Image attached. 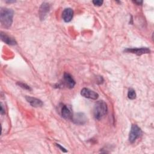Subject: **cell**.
<instances>
[{
	"instance_id": "1",
	"label": "cell",
	"mask_w": 154,
	"mask_h": 154,
	"mask_svg": "<svg viewBox=\"0 0 154 154\" xmlns=\"http://www.w3.org/2000/svg\"><path fill=\"white\" fill-rule=\"evenodd\" d=\"M13 11L7 8H1L0 11V20L1 25L5 28H9L12 24Z\"/></svg>"
},
{
	"instance_id": "2",
	"label": "cell",
	"mask_w": 154,
	"mask_h": 154,
	"mask_svg": "<svg viewBox=\"0 0 154 154\" xmlns=\"http://www.w3.org/2000/svg\"><path fill=\"white\" fill-rule=\"evenodd\" d=\"M107 105L103 100L97 101L94 106L93 114L96 119L100 120L107 113Z\"/></svg>"
},
{
	"instance_id": "3",
	"label": "cell",
	"mask_w": 154,
	"mask_h": 154,
	"mask_svg": "<svg viewBox=\"0 0 154 154\" xmlns=\"http://www.w3.org/2000/svg\"><path fill=\"white\" fill-rule=\"evenodd\" d=\"M142 135V131L137 125H132L129 132V141L130 143H133L135 140L140 137Z\"/></svg>"
},
{
	"instance_id": "4",
	"label": "cell",
	"mask_w": 154,
	"mask_h": 154,
	"mask_svg": "<svg viewBox=\"0 0 154 154\" xmlns=\"http://www.w3.org/2000/svg\"><path fill=\"white\" fill-rule=\"evenodd\" d=\"M126 52H130L136 54L137 55H141L145 54H149L150 51L147 48H127L124 51Z\"/></svg>"
},
{
	"instance_id": "5",
	"label": "cell",
	"mask_w": 154,
	"mask_h": 154,
	"mask_svg": "<svg viewBox=\"0 0 154 154\" xmlns=\"http://www.w3.org/2000/svg\"><path fill=\"white\" fill-rule=\"evenodd\" d=\"M81 94L85 98L91 99L94 100L97 99L99 97V94L96 92L87 88H84L81 90Z\"/></svg>"
},
{
	"instance_id": "6",
	"label": "cell",
	"mask_w": 154,
	"mask_h": 154,
	"mask_svg": "<svg viewBox=\"0 0 154 154\" xmlns=\"http://www.w3.org/2000/svg\"><path fill=\"white\" fill-rule=\"evenodd\" d=\"M72 120L77 125H84L87 122V117L82 112H78L73 114Z\"/></svg>"
},
{
	"instance_id": "7",
	"label": "cell",
	"mask_w": 154,
	"mask_h": 154,
	"mask_svg": "<svg viewBox=\"0 0 154 154\" xmlns=\"http://www.w3.org/2000/svg\"><path fill=\"white\" fill-rule=\"evenodd\" d=\"M63 78H64V83L67 88H72L74 87L75 85V81L69 73H64Z\"/></svg>"
},
{
	"instance_id": "8",
	"label": "cell",
	"mask_w": 154,
	"mask_h": 154,
	"mask_svg": "<svg viewBox=\"0 0 154 154\" xmlns=\"http://www.w3.org/2000/svg\"><path fill=\"white\" fill-rule=\"evenodd\" d=\"M50 9V6L48 3L43 2L40 8V18L41 20H44L47 14L49 13Z\"/></svg>"
},
{
	"instance_id": "9",
	"label": "cell",
	"mask_w": 154,
	"mask_h": 154,
	"mask_svg": "<svg viewBox=\"0 0 154 154\" xmlns=\"http://www.w3.org/2000/svg\"><path fill=\"white\" fill-rule=\"evenodd\" d=\"M73 11L70 8H67L64 10L62 13V17L64 22H69L73 18Z\"/></svg>"
},
{
	"instance_id": "10",
	"label": "cell",
	"mask_w": 154,
	"mask_h": 154,
	"mask_svg": "<svg viewBox=\"0 0 154 154\" xmlns=\"http://www.w3.org/2000/svg\"><path fill=\"white\" fill-rule=\"evenodd\" d=\"M1 38L2 41H3L7 45H15L17 44V42L13 38L7 35L5 33H4L3 32H1Z\"/></svg>"
},
{
	"instance_id": "11",
	"label": "cell",
	"mask_w": 154,
	"mask_h": 154,
	"mask_svg": "<svg viewBox=\"0 0 154 154\" xmlns=\"http://www.w3.org/2000/svg\"><path fill=\"white\" fill-rule=\"evenodd\" d=\"M26 100H27V102L28 103H30V105L34 107H40L43 105V102L41 100L35 98V97H30V96H26L25 97Z\"/></svg>"
},
{
	"instance_id": "12",
	"label": "cell",
	"mask_w": 154,
	"mask_h": 154,
	"mask_svg": "<svg viewBox=\"0 0 154 154\" xmlns=\"http://www.w3.org/2000/svg\"><path fill=\"white\" fill-rule=\"evenodd\" d=\"M61 116L66 120H72L73 114L66 105H63L61 108Z\"/></svg>"
},
{
	"instance_id": "13",
	"label": "cell",
	"mask_w": 154,
	"mask_h": 154,
	"mask_svg": "<svg viewBox=\"0 0 154 154\" xmlns=\"http://www.w3.org/2000/svg\"><path fill=\"white\" fill-rule=\"evenodd\" d=\"M128 97L130 99H135L136 98V93L132 88H130L128 92Z\"/></svg>"
},
{
	"instance_id": "14",
	"label": "cell",
	"mask_w": 154,
	"mask_h": 154,
	"mask_svg": "<svg viewBox=\"0 0 154 154\" xmlns=\"http://www.w3.org/2000/svg\"><path fill=\"white\" fill-rule=\"evenodd\" d=\"M17 84L19 87H20L21 88H23V89H25V90H29V91L32 90L31 88L29 85H26V84H24V83L21 82H17Z\"/></svg>"
},
{
	"instance_id": "15",
	"label": "cell",
	"mask_w": 154,
	"mask_h": 154,
	"mask_svg": "<svg viewBox=\"0 0 154 154\" xmlns=\"http://www.w3.org/2000/svg\"><path fill=\"white\" fill-rule=\"evenodd\" d=\"M93 3L97 6H100L102 5L103 4V1H100V0H95V1H93Z\"/></svg>"
},
{
	"instance_id": "16",
	"label": "cell",
	"mask_w": 154,
	"mask_h": 154,
	"mask_svg": "<svg viewBox=\"0 0 154 154\" xmlns=\"http://www.w3.org/2000/svg\"><path fill=\"white\" fill-rule=\"evenodd\" d=\"M56 145H57V147H58L60 149H61V150L62 151H63L64 152H67V150H66L64 147H63L61 146H60L59 144H56Z\"/></svg>"
},
{
	"instance_id": "17",
	"label": "cell",
	"mask_w": 154,
	"mask_h": 154,
	"mask_svg": "<svg viewBox=\"0 0 154 154\" xmlns=\"http://www.w3.org/2000/svg\"><path fill=\"white\" fill-rule=\"evenodd\" d=\"M0 112H1V115L5 114V109H3V105H2V103H1V111Z\"/></svg>"
},
{
	"instance_id": "18",
	"label": "cell",
	"mask_w": 154,
	"mask_h": 154,
	"mask_svg": "<svg viewBox=\"0 0 154 154\" xmlns=\"http://www.w3.org/2000/svg\"><path fill=\"white\" fill-rule=\"evenodd\" d=\"M134 3H136V4H137L138 5H140V4H142V3H143V1H134Z\"/></svg>"
}]
</instances>
